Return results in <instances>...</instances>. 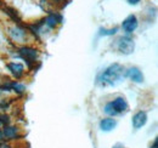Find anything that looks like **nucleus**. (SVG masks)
Listing matches in <instances>:
<instances>
[{
	"mask_svg": "<svg viewBox=\"0 0 158 148\" xmlns=\"http://www.w3.org/2000/svg\"><path fill=\"white\" fill-rule=\"evenodd\" d=\"M11 35L15 40H22L24 37V32H22L20 29H14V31H11Z\"/></svg>",
	"mask_w": 158,
	"mask_h": 148,
	"instance_id": "13",
	"label": "nucleus"
},
{
	"mask_svg": "<svg viewBox=\"0 0 158 148\" xmlns=\"http://www.w3.org/2000/svg\"><path fill=\"white\" fill-rule=\"evenodd\" d=\"M134 47H135L134 40L130 37H122L118 40V50L124 55L131 54L134 51Z\"/></svg>",
	"mask_w": 158,
	"mask_h": 148,
	"instance_id": "3",
	"label": "nucleus"
},
{
	"mask_svg": "<svg viewBox=\"0 0 158 148\" xmlns=\"http://www.w3.org/2000/svg\"><path fill=\"white\" fill-rule=\"evenodd\" d=\"M122 28H123V31H124L127 34L133 33V32L138 28V18H136L134 15L128 16L127 18L123 21V23H122Z\"/></svg>",
	"mask_w": 158,
	"mask_h": 148,
	"instance_id": "5",
	"label": "nucleus"
},
{
	"mask_svg": "<svg viewBox=\"0 0 158 148\" xmlns=\"http://www.w3.org/2000/svg\"><path fill=\"white\" fill-rule=\"evenodd\" d=\"M0 148H11L9 145H6V143H1L0 142Z\"/></svg>",
	"mask_w": 158,
	"mask_h": 148,
	"instance_id": "18",
	"label": "nucleus"
},
{
	"mask_svg": "<svg viewBox=\"0 0 158 148\" xmlns=\"http://www.w3.org/2000/svg\"><path fill=\"white\" fill-rule=\"evenodd\" d=\"M105 113L108 114V115H116V113H114V111H113L111 103H107V105L105 106Z\"/></svg>",
	"mask_w": 158,
	"mask_h": 148,
	"instance_id": "15",
	"label": "nucleus"
},
{
	"mask_svg": "<svg viewBox=\"0 0 158 148\" xmlns=\"http://www.w3.org/2000/svg\"><path fill=\"white\" fill-rule=\"evenodd\" d=\"M114 148H123V147H119V146H116Z\"/></svg>",
	"mask_w": 158,
	"mask_h": 148,
	"instance_id": "20",
	"label": "nucleus"
},
{
	"mask_svg": "<svg viewBox=\"0 0 158 148\" xmlns=\"http://www.w3.org/2000/svg\"><path fill=\"white\" fill-rule=\"evenodd\" d=\"M117 32V28H113V29H101V35H113L116 34Z\"/></svg>",
	"mask_w": 158,
	"mask_h": 148,
	"instance_id": "14",
	"label": "nucleus"
},
{
	"mask_svg": "<svg viewBox=\"0 0 158 148\" xmlns=\"http://www.w3.org/2000/svg\"><path fill=\"white\" fill-rule=\"evenodd\" d=\"M124 76V68L118 64H111L103 73L100 75L99 83L102 86H110V85H116L120 79Z\"/></svg>",
	"mask_w": 158,
	"mask_h": 148,
	"instance_id": "1",
	"label": "nucleus"
},
{
	"mask_svg": "<svg viewBox=\"0 0 158 148\" xmlns=\"http://www.w3.org/2000/svg\"><path fill=\"white\" fill-rule=\"evenodd\" d=\"M116 126H117V121L116 119H112V118H106L100 121V129L102 131H111Z\"/></svg>",
	"mask_w": 158,
	"mask_h": 148,
	"instance_id": "9",
	"label": "nucleus"
},
{
	"mask_svg": "<svg viewBox=\"0 0 158 148\" xmlns=\"http://www.w3.org/2000/svg\"><path fill=\"white\" fill-rule=\"evenodd\" d=\"M7 68L10 69L12 75L16 76V78H21L23 72H24V68H23V66L21 63H9Z\"/></svg>",
	"mask_w": 158,
	"mask_h": 148,
	"instance_id": "10",
	"label": "nucleus"
},
{
	"mask_svg": "<svg viewBox=\"0 0 158 148\" xmlns=\"http://www.w3.org/2000/svg\"><path fill=\"white\" fill-rule=\"evenodd\" d=\"M45 22H46V24L49 26V27H51V28H55L59 23L62 22V16L59 15V14H50L46 19H45Z\"/></svg>",
	"mask_w": 158,
	"mask_h": 148,
	"instance_id": "11",
	"label": "nucleus"
},
{
	"mask_svg": "<svg viewBox=\"0 0 158 148\" xmlns=\"http://www.w3.org/2000/svg\"><path fill=\"white\" fill-rule=\"evenodd\" d=\"M20 55L22 58H24L28 63L31 62H34L35 58H37V50L34 49H31V47H22L20 49Z\"/></svg>",
	"mask_w": 158,
	"mask_h": 148,
	"instance_id": "6",
	"label": "nucleus"
},
{
	"mask_svg": "<svg viewBox=\"0 0 158 148\" xmlns=\"http://www.w3.org/2000/svg\"><path fill=\"white\" fill-rule=\"evenodd\" d=\"M2 135H4V137L10 138V140L16 138V136H17V129L16 128H12V126H6L4 129V131H2Z\"/></svg>",
	"mask_w": 158,
	"mask_h": 148,
	"instance_id": "12",
	"label": "nucleus"
},
{
	"mask_svg": "<svg viewBox=\"0 0 158 148\" xmlns=\"http://www.w3.org/2000/svg\"><path fill=\"white\" fill-rule=\"evenodd\" d=\"M110 103H111V106H112L114 113H116V115H117V114H123V113L128 112V109H129V106H128L125 98L122 97V96L117 97L116 100H113V101L110 102Z\"/></svg>",
	"mask_w": 158,
	"mask_h": 148,
	"instance_id": "4",
	"label": "nucleus"
},
{
	"mask_svg": "<svg viewBox=\"0 0 158 148\" xmlns=\"http://www.w3.org/2000/svg\"><path fill=\"white\" fill-rule=\"evenodd\" d=\"M158 147V138H155V141H153V145L151 146V148H157Z\"/></svg>",
	"mask_w": 158,
	"mask_h": 148,
	"instance_id": "17",
	"label": "nucleus"
},
{
	"mask_svg": "<svg viewBox=\"0 0 158 148\" xmlns=\"http://www.w3.org/2000/svg\"><path fill=\"white\" fill-rule=\"evenodd\" d=\"M128 2L130 4V5H136L140 2V0H128Z\"/></svg>",
	"mask_w": 158,
	"mask_h": 148,
	"instance_id": "16",
	"label": "nucleus"
},
{
	"mask_svg": "<svg viewBox=\"0 0 158 148\" xmlns=\"http://www.w3.org/2000/svg\"><path fill=\"white\" fill-rule=\"evenodd\" d=\"M2 138H4V135H2V131L0 130V142L2 141Z\"/></svg>",
	"mask_w": 158,
	"mask_h": 148,
	"instance_id": "19",
	"label": "nucleus"
},
{
	"mask_svg": "<svg viewBox=\"0 0 158 148\" xmlns=\"http://www.w3.org/2000/svg\"><path fill=\"white\" fill-rule=\"evenodd\" d=\"M147 121V114L145 112H138L134 117H133V126L134 129H140L142 128Z\"/></svg>",
	"mask_w": 158,
	"mask_h": 148,
	"instance_id": "7",
	"label": "nucleus"
},
{
	"mask_svg": "<svg viewBox=\"0 0 158 148\" xmlns=\"http://www.w3.org/2000/svg\"><path fill=\"white\" fill-rule=\"evenodd\" d=\"M125 75H127L128 78H130L134 83H142V81H143V75L141 73V71H140L139 68H136V67L129 68V69L127 71Z\"/></svg>",
	"mask_w": 158,
	"mask_h": 148,
	"instance_id": "8",
	"label": "nucleus"
},
{
	"mask_svg": "<svg viewBox=\"0 0 158 148\" xmlns=\"http://www.w3.org/2000/svg\"><path fill=\"white\" fill-rule=\"evenodd\" d=\"M40 5L43 10L50 14H57L64 6V0H41Z\"/></svg>",
	"mask_w": 158,
	"mask_h": 148,
	"instance_id": "2",
	"label": "nucleus"
}]
</instances>
